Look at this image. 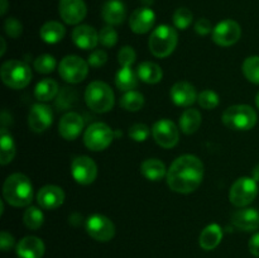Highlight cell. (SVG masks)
Returning a JSON list of instances; mask_svg holds the SVG:
<instances>
[{"label": "cell", "mask_w": 259, "mask_h": 258, "mask_svg": "<svg viewBox=\"0 0 259 258\" xmlns=\"http://www.w3.org/2000/svg\"><path fill=\"white\" fill-rule=\"evenodd\" d=\"M167 185L177 194H191L204 179V163L194 154L177 157L167 171Z\"/></svg>", "instance_id": "6da1fadb"}, {"label": "cell", "mask_w": 259, "mask_h": 258, "mask_svg": "<svg viewBox=\"0 0 259 258\" xmlns=\"http://www.w3.org/2000/svg\"><path fill=\"white\" fill-rule=\"evenodd\" d=\"M4 200L15 207H24L33 200V185L24 174H12L3 185Z\"/></svg>", "instance_id": "7a4b0ae2"}, {"label": "cell", "mask_w": 259, "mask_h": 258, "mask_svg": "<svg viewBox=\"0 0 259 258\" xmlns=\"http://www.w3.org/2000/svg\"><path fill=\"white\" fill-rule=\"evenodd\" d=\"M179 34L171 25L162 24L154 28L148 39L149 51L154 57L166 58L176 50Z\"/></svg>", "instance_id": "3957f363"}, {"label": "cell", "mask_w": 259, "mask_h": 258, "mask_svg": "<svg viewBox=\"0 0 259 258\" xmlns=\"http://www.w3.org/2000/svg\"><path fill=\"white\" fill-rule=\"evenodd\" d=\"M85 103L93 111L98 114L108 113L113 109L115 98L110 86L103 81H93L85 90Z\"/></svg>", "instance_id": "277c9868"}, {"label": "cell", "mask_w": 259, "mask_h": 258, "mask_svg": "<svg viewBox=\"0 0 259 258\" xmlns=\"http://www.w3.org/2000/svg\"><path fill=\"white\" fill-rule=\"evenodd\" d=\"M257 119L255 110L247 104L229 106L222 116L224 125L233 131H250L257 124Z\"/></svg>", "instance_id": "5b68a950"}, {"label": "cell", "mask_w": 259, "mask_h": 258, "mask_svg": "<svg viewBox=\"0 0 259 258\" xmlns=\"http://www.w3.org/2000/svg\"><path fill=\"white\" fill-rule=\"evenodd\" d=\"M2 81L10 89L20 90L29 85L32 71L25 62L19 60H9L3 63L0 68Z\"/></svg>", "instance_id": "8992f818"}, {"label": "cell", "mask_w": 259, "mask_h": 258, "mask_svg": "<svg viewBox=\"0 0 259 258\" xmlns=\"http://www.w3.org/2000/svg\"><path fill=\"white\" fill-rule=\"evenodd\" d=\"M114 139V132L108 124L96 121L90 124L83 133V143L93 152H100L108 148Z\"/></svg>", "instance_id": "52a82bcc"}, {"label": "cell", "mask_w": 259, "mask_h": 258, "mask_svg": "<svg viewBox=\"0 0 259 258\" xmlns=\"http://www.w3.org/2000/svg\"><path fill=\"white\" fill-rule=\"evenodd\" d=\"M258 195V182L253 177H240L232 185L229 200L234 206L245 207L254 201Z\"/></svg>", "instance_id": "ba28073f"}, {"label": "cell", "mask_w": 259, "mask_h": 258, "mask_svg": "<svg viewBox=\"0 0 259 258\" xmlns=\"http://www.w3.org/2000/svg\"><path fill=\"white\" fill-rule=\"evenodd\" d=\"M89 63L75 55L66 56L58 66V73L68 83L82 82L89 73Z\"/></svg>", "instance_id": "9c48e42d"}, {"label": "cell", "mask_w": 259, "mask_h": 258, "mask_svg": "<svg viewBox=\"0 0 259 258\" xmlns=\"http://www.w3.org/2000/svg\"><path fill=\"white\" fill-rule=\"evenodd\" d=\"M85 227L88 234L98 242H109L115 235V225L105 215H91L86 220Z\"/></svg>", "instance_id": "30bf717a"}, {"label": "cell", "mask_w": 259, "mask_h": 258, "mask_svg": "<svg viewBox=\"0 0 259 258\" xmlns=\"http://www.w3.org/2000/svg\"><path fill=\"white\" fill-rule=\"evenodd\" d=\"M242 37L239 23L233 19H225L218 23L212 29V40L220 47H230Z\"/></svg>", "instance_id": "8fae6325"}, {"label": "cell", "mask_w": 259, "mask_h": 258, "mask_svg": "<svg viewBox=\"0 0 259 258\" xmlns=\"http://www.w3.org/2000/svg\"><path fill=\"white\" fill-rule=\"evenodd\" d=\"M180 128L169 119H159L152 128V136L158 146L163 148H174L180 139Z\"/></svg>", "instance_id": "7c38bea8"}, {"label": "cell", "mask_w": 259, "mask_h": 258, "mask_svg": "<svg viewBox=\"0 0 259 258\" xmlns=\"http://www.w3.org/2000/svg\"><path fill=\"white\" fill-rule=\"evenodd\" d=\"M71 175L77 184L90 185L98 177V166L95 161L88 156H78L71 163Z\"/></svg>", "instance_id": "4fadbf2b"}, {"label": "cell", "mask_w": 259, "mask_h": 258, "mask_svg": "<svg viewBox=\"0 0 259 258\" xmlns=\"http://www.w3.org/2000/svg\"><path fill=\"white\" fill-rule=\"evenodd\" d=\"M53 121L52 109L48 105L38 103L32 105L28 114V126L34 133H43L51 126Z\"/></svg>", "instance_id": "5bb4252c"}, {"label": "cell", "mask_w": 259, "mask_h": 258, "mask_svg": "<svg viewBox=\"0 0 259 258\" xmlns=\"http://www.w3.org/2000/svg\"><path fill=\"white\" fill-rule=\"evenodd\" d=\"M58 13L65 23L76 25L85 19L88 8L83 0H60Z\"/></svg>", "instance_id": "9a60e30c"}, {"label": "cell", "mask_w": 259, "mask_h": 258, "mask_svg": "<svg viewBox=\"0 0 259 258\" xmlns=\"http://www.w3.org/2000/svg\"><path fill=\"white\" fill-rule=\"evenodd\" d=\"M83 119L75 111L66 113L58 123V133L66 141H75L83 131Z\"/></svg>", "instance_id": "2e32d148"}, {"label": "cell", "mask_w": 259, "mask_h": 258, "mask_svg": "<svg viewBox=\"0 0 259 258\" xmlns=\"http://www.w3.org/2000/svg\"><path fill=\"white\" fill-rule=\"evenodd\" d=\"M156 14L149 7H142L134 10L129 18V27L137 34H144L153 28Z\"/></svg>", "instance_id": "e0dca14e"}, {"label": "cell", "mask_w": 259, "mask_h": 258, "mask_svg": "<svg viewBox=\"0 0 259 258\" xmlns=\"http://www.w3.org/2000/svg\"><path fill=\"white\" fill-rule=\"evenodd\" d=\"M65 201V192L60 186L46 185L37 192V202L42 209L55 210Z\"/></svg>", "instance_id": "ac0fdd59"}, {"label": "cell", "mask_w": 259, "mask_h": 258, "mask_svg": "<svg viewBox=\"0 0 259 258\" xmlns=\"http://www.w3.org/2000/svg\"><path fill=\"white\" fill-rule=\"evenodd\" d=\"M235 228L244 232H254L259 228V211L254 207H240L232 215Z\"/></svg>", "instance_id": "d6986e66"}, {"label": "cell", "mask_w": 259, "mask_h": 258, "mask_svg": "<svg viewBox=\"0 0 259 258\" xmlns=\"http://www.w3.org/2000/svg\"><path fill=\"white\" fill-rule=\"evenodd\" d=\"M171 100L176 104L177 106H191L195 101H197L199 94L196 93V89L194 85L186 81H179L175 83L169 91Z\"/></svg>", "instance_id": "ffe728a7"}, {"label": "cell", "mask_w": 259, "mask_h": 258, "mask_svg": "<svg viewBox=\"0 0 259 258\" xmlns=\"http://www.w3.org/2000/svg\"><path fill=\"white\" fill-rule=\"evenodd\" d=\"M72 40L81 50H94V48H96V46L99 43V33L91 25H77L72 30Z\"/></svg>", "instance_id": "44dd1931"}, {"label": "cell", "mask_w": 259, "mask_h": 258, "mask_svg": "<svg viewBox=\"0 0 259 258\" xmlns=\"http://www.w3.org/2000/svg\"><path fill=\"white\" fill-rule=\"evenodd\" d=\"M17 255L19 258H42L45 254V243L40 238L28 235L17 244Z\"/></svg>", "instance_id": "7402d4cb"}, {"label": "cell", "mask_w": 259, "mask_h": 258, "mask_svg": "<svg viewBox=\"0 0 259 258\" xmlns=\"http://www.w3.org/2000/svg\"><path fill=\"white\" fill-rule=\"evenodd\" d=\"M101 17L108 25H119L125 20L126 8L121 0H106L101 7Z\"/></svg>", "instance_id": "603a6c76"}, {"label": "cell", "mask_w": 259, "mask_h": 258, "mask_svg": "<svg viewBox=\"0 0 259 258\" xmlns=\"http://www.w3.org/2000/svg\"><path fill=\"white\" fill-rule=\"evenodd\" d=\"M223 239V229L219 224H210L201 232L199 244L202 249L212 250L220 244Z\"/></svg>", "instance_id": "cb8c5ba5"}, {"label": "cell", "mask_w": 259, "mask_h": 258, "mask_svg": "<svg viewBox=\"0 0 259 258\" xmlns=\"http://www.w3.org/2000/svg\"><path fill=\"white\" fill-rule=\"evenodd\" d=\"M167 171L163 162L158 158H147L141 164V174L149 181H159L167 176Z\"/></svg>", "instance_id": "d4e9b609"}, {"label": "cell", "mask_w": 259, "mask_h": 258, "mask_svg": "<svg viewBox=\"0 0 259 258\" xmlns=\"http://www.w3.org/2000/svg\"><path fill=\"white\" fill-rule=\"evenodd\" d=\"M17 153V146L12 134L5 126L0 129V163L3 166L10 163Z\"/></svg>", "instance_id": "484cf974"}, {"label": "cell", "mask_w": 259, "mask_h": 258, "mask_svg": "<svg viewBox=\"0 0 259 258\" xmlns=\"http://www.w3.org/2000/svg\"><path fill=\"white\" fill-rule=\"evenodd\" d=\"M201 114H200V111L197 109H186L181 114V116H180V131L182 133L187 134V136L196 133L197 129L201 125Z\"/></svg>", "instance_id": "4316f807"}, {"label": "cell", "mask_w": 259, "mask_h": 258, "mask_svg": "<svg viewBox=\"0 0 259 258\" xmlns=\"http://www.w3.org/2000/svg\"><path fill=\"white\" fill-rule=\"evenodd\" d=\"M66 34V29L60 22L56 20H50V22L45 23L39 30V37L42 38L43 42L48 43V45H55L60 40L63 39Z\"/></svg>", "instance_id": "83f0119b"}, {"label": "cell", "mask_w": 259, "mask_h": 258, "mask_svg": "<svg viewBox=\"0 0 259 258\" xmlns=\"http://www.w3.org/2000/svg\"><path fill=\"white\" fill-rule=\"evenodd\" d=\"M137 75H138L139 80H142L146 83H158L163 77V71L159 67L157 63L151 62V61H146L138 65L137 68Z\"/></svg>", "instance_id": "f1b7e54d"}, {"label": "cell", "mask_w": 259, "mask_h": 258, "mask_svg": "<svg viewBox=\"0 0 259 258\" xmlns=\"http://www.w3.org/2000/svg\"><path fill=\"white\" fill-rule=\"evenodd\" d=\"M58 83L53 78H43L35 85L34 96L40 103L53 100L58 95Z\"/></svg>", "instance_id": "f546056e"}, {"label": "cell", "mask_w": 259, "mask_h": 258, "mask_svg": "<svg viewBox=\"0 0 259 258\" xmlns=\"http://www.w3.org/2000/svg\"><path fill=\"white\" fill-rule=\"evenodd\" d=\"M138 75L131 66L120 67L115 75V85L120 91H132L138 86Z\"/></svg>", "instance_id": "4dcf8cb0"}, {"label": "cell", "mask_w": 259, "mask_h": 258, "mask_svg": "<svg viewBox=\"0 0 259 258\" xmlns=\"http://www.w3.org/2000/svg\"><path fill=\"white\" fill-rule=\"evenodd\" d=\"M121 108L126 111H138L144 105V96L136 90L126 91L119 101Z\"/></svg>", "instance_id": "1f68e13d"}, {"label": "cell", "mask_w": 259, "mask_h": 258, "mask_svg": "<svg viewBox=\"0 0 259 258\" xmlns=\"http://www.w3.org/2000/svg\"><path fill=\"white\" fill-rule=\"evenodd\" d=\"M23 222H24L25 227L28 229L37 230L45 223V214H43L42 210L37 206H29L27 207V210L24 211L23 215Z\"/></svg>", "instance_id": "d6a6232c"}, {"label": "cell", "mask_w": 259, "mask_h": 258, "mask_svg": "<svg viewBox=\"0 0 259 258\" xmlns=\"http://www.w3.org/2000/svg\"><path fill=\"white\" fill-rule=\"evenodd\" d=\"M242 71L249 82L259 85V56L245 58L242 65Z\"/></svg>", "instance_id": "836d02e7"}, {"label": "cell", "mask_w": 259, "mask_h": 258, "mask_svg": "<svg viewBox=\"0 0 259 258\" xmlns=\"http://www.w3.org/2000/svg\"><path fill=\"white\" fill-rule=\"evenodd\" d=\"M76 99H77V93L73 89L63 88L58 93L57 99H56V108L60 111L67 110V109L72 108L75 105Z\"/></svg>", "instance_id": "e575fe53"}, {"label": "cell", "mask_w": 259, "mask_h": 258, "mask_svg": "<svg viewBox=\"0 0 259 258\" xmlns=\"http://www.w3.org/2000/svg\"><path fill=\"white\" fill-rule=\"evenodd\" d=\"M192 19H194V15H192V12L187 8H179L176 12L174 13V17H172V20H174L175 27L179 28V29L185 30L191 25Z\"/></svg>", "instance_id": "d590c367"}, {"label": "cell", "mask_w": 259, "mask_h": 258, "mask_svg": "<svg viewBox=\"0 0 259 258\" xmlns=\"http://www.w3.org/2000/svg\"><path fill=\"white\" fill-rule=\"evenodd\" d=\"M197 103L205 110H212L220 103L219 95L212 90H204L197 96Z\"/></svg>", "instance_id": "8d00e7d4"}, {"label": "cell", "mask_w": 259, "mask_h": 258, "mask_svg": "<svg viewBox=\"0 0 259 258\" xmlns=\"http://www.w3.org/2000/svg\"><path fill=\"white\" fill-rule=\"evenodd\" d=\"M56 58L52 55H40L34 60L35 71L39 73H51L56 68Z\"/></svg>", "instance_id": "74e56055"}, {"label": "cell", "mask_w": 259, "mask_h": 258, "mask_svg": "<svg viewBox=\"0 0 259 258\" xmlns=\"http://www.w3.org/2000/svg\"><path fill=\"white\" fill-rule=\"evenodd\" d=\"M118 42V33L114 29L113 25H105L99 32V43L106 48H111Z\"/></svg>", "instance_id": "f35d334b"}, {"label": "cell", "mask_w": 259, "mask_h": 258, "mask_svg": "<svg viewBox=\"0 0 259 258\" xmlns=\"http://www.w3.org/2000/svg\"><path fill=\"white\" fill-rule=\"evenodd\" d=\"M128 134L134 142H144L151 136V129H149L147 124L136 123L129 128Z\"/></svg>", "instance_id": "ab89813d"}, {"label": "cell", "mask_w": 259, "mask_h": 258, "mask_svg": "<svg viewBox=\"0 0 259 258\" xmlns=\"http://www.w3.org/2000/svg\"><path fill=\"white\" fill-rule=\"evenodd\" d=\"M137 53L133 47L131 46H124L118 52V62L121 67H128L136 62Z\"/></svg>", "instance_id": "60d3db41"}, {"label": "cell", "mask_w": 259, "mask_h": 258, "mask_svg": "<svg viewBox=\"0 0 259 258\" xmlns=\"http://www.w3.org/2000/svg\"><path fill=\"white\" fill-rule=\"evenodd\" d=\"M4 29L9 37L18 38L23 33V25L17 18H8L4 23Z\"/></svg>", "instance_id": "b9f144b4"}, {"label": "cell", "mask_w": 259, "mask_h": 258, "mask_svg": "<svg viewBox=\"0 0 259 258\" xmlns=\"http://www.w3.org/2000/svg\"><path fill=\"white\" fill-rule=\"evenodd\" d=\"M108 61V53L104 50H94L89 56L88 63L93 67H100L104 66Z\"/></svg>", "instance_id": "7bdbcfd3"}, {"label": "cell", "mask_w": 259, "mask_h": 258, "mask_svg": "<svg viewBox=\"0 0 259 258\" xmlns=\"http://www.w3.org/2000/svg\"><path fill=\"white\" fill-rule=\"evenodd\" d=\"M212 24L207 18H200L196 23H195V32L199 35H207L209 33L212 32Z\"/></svg>", "instance_id": "ee69618b"}, {"label": "cell", "mask_w": 259, "mask_h": 258, "mask_svg": "<svg viewBox=\"0 0 259 258\" xmlns=\"http://www.w3.org/2000/svg\"><path fill=\"white\" fill-rule=\"evenodd\" d=\"M14 237H13L10 233L5 232V230H3V232L0 233V248H2V250L7 252L10 248L14 247Z\"/></svg>", "instance_id": "f6af8a7d"}, {"label": "cell", "mask_w": 259, "mask_h": 258, "mask_svg": "<svg viewBox=\"0 0 259 258\" xmlns=\"http://www.w3.org/2000/svg\"><path fill=\"white\" fill-rule=\"evenodd\" d=\"M249 250L254 257H259V233H255L249 239Z\"/></svg>", "instance_id": "bcb514c9"}, {"label": "cell", "mask_w": 259, "mask_h": 258, "mask_svg": "<svg viewBox=\"0 0 259 258\" xmlns=\"http://www.w3.org/2000/svg\"><path fill=\"white\" fill-rule=\"evenodd\" d=\"M252 177L255 180V181L259 182V163L252 169Z\"/></svg>", "instance_id": "7dc6e473"}, {"label": "cell", "mask_w": 259, "mask_h": 258, "mask_svg": "<svg viewBox=\"0 0 259 258\" xmlns=\"http://www.w3.org/2000/svg\"><path fill=\"white\" fill-rule=\"evenodd\" d=\"M8 9V0H2V10H0V14L4 15L7 13Z\"/></svg>", "instance_id": "c3c4849f"}, {"label": "cell", "mask_w": 259, "mask_h": 258, "mask_svg": "<svg viewBox=\"0 0 259 258\" xmlns=\"http://www.w3.org/2000/svg\"><path fill=\"white\" fill-rule=\"evenodd\" d=\"M0 40H2V45H3V48H2V52H0V55H4V53H5V48H7V45H5V39H4V38H0Z\"/></svg>", "instance_id": "681fc988"}, {"label": "cell", "mask_w": 259, "mask_h": 258, "mask_svg": "<svg viewBox=\"0 0 259 258\" xmlns=\"http://www.w3.org/2000/svg\"><path fill=\"white\" fill-rule=\"evenodd\" d=\"M142 3H143L144 4V7H149V5H152L153 4V2L154 0H141Z\"/></svg>", "instance_id": "f907efd6"}, {"label": "cell", "mask_w": 259, "mask_h": 258, "mask_svg": "<svg viewBox=\"0 0 259 258\" xmlns=\"http://www.w3.org/2000/svg\"><path fill=\"white\" fill-rule=\"evenodd\" d=\"M255 105H257V108L259 109V93L257 94V96H255Z\"/></svg>", "instance_id": "816d5d0a"}]
</instances>
